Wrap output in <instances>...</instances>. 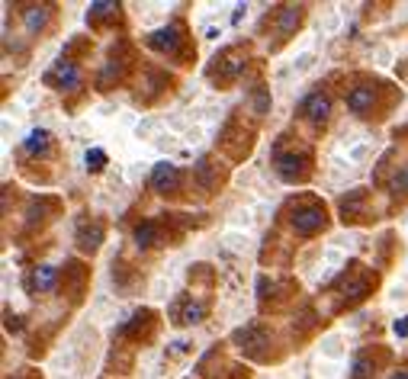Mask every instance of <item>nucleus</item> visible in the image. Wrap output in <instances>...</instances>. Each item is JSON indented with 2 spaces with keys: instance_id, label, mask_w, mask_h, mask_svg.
Here are the masks:
<instances>
[{
  "instance_id": "1",
  "label": "nucleus",
  "mask_w": 408,
  "mask_h": 379,
  "mask_svg": "<svg viewBox=\"0 0 408 379\" xmlns=\"http://www.w3.org/2000/svg\"><path fill=\"white\" fill-rule=\"evenodd\" d=\"M302 110H306L309 116H325V113H328V100L322 97V93H315V97H309V100H306Z\"/></svg>"
}]
</instances>
